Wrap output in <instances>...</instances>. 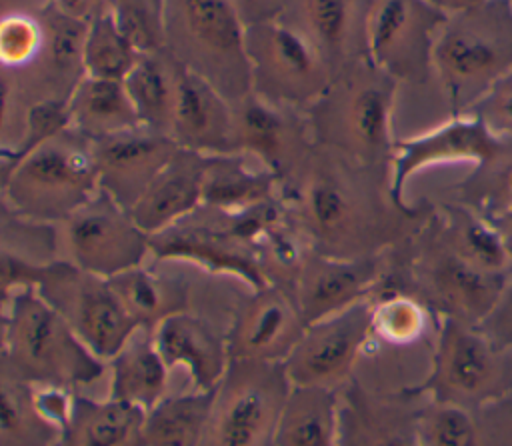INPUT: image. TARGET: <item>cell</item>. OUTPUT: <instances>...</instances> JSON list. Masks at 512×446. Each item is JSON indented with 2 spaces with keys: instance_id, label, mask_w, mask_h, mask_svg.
Returning a JSON list of instances; mask_svg holds the SVG:
<instances>
[{
  "instance_id": "9",
  "label": "cell",
  "mask_w": 512,
  "mask_h": 446,
  "mask_svg": "<svg viewBox=\"0 0 512 446\" xmlns=\"http://www.w3.org/2000/svg\"><path fill=\"white\" fill-rule=\"evenodd\" d=\"M402 390L464 408L512 398V350L496 346L474 324L438 318L430 370L418 384Z\"/></svg>"
},
{
  "instance_id": "30",
  "label": "cell",
  "mask_w": 512,
  "mask_h": 446,
  "mask_svg": "<svg viewBox=\"0 0 512 446\" xmlns=\"http://www.w3.org/2000/svg\"><path fill=\"white\" fill-rule=\"evenodd\" d=\"M70 128L90 140L142 126L122 80L84 76L68 98Z\"/></svg>"
},
{
  "instance_id": "12",
  "label": "cell",
  "mask_w": 512,
  "mask_h": 446,
  "mask_svg": "<svg viewBox=\"0 0 512 446\" xmlns=\"http://www.w3.org/2000/svg\"><path fill=\"white\" fill-rule=\"evenodd\" d=\"M446 18L426 0H374L366 58L398 84H424L434 76V44Z\"/></svg>"
},
{
  "instance_id": "6",
  "label": "cell",
  "mask_w": 512,
  "mask_h": 446,
  "mask_svg": "<svg viewBox=\"0 0 512 446\" xmlns=\"http://www.w3.org/2000/svg\"><path fill=\"white\" fill-rule=\"evenodd\" d=\"M92 140L66 128L2 176L4 208L24 220L62 224L96 192Z\"/></svg>"
},
{
  "instance_id": "5",
  "label": "cell",
  "mask_w": 512,
  "mask_h": 446,
  "mask_svg": "<svg viewBox=\"0 0 512 446\" xmlns=\"http://www.w3.org/2000/svg\"><path fill=\"white\" fill-rule=\"evenodd\" d=\"M452 116L466 114L512 70V4L484 0L450 14L432 56Z\"/></svg>"
},
{
  "instance_id": "21",
  "label": "cell",
  "mask_w": 512,
  "mask_h": 446,
  "mask_svg": "<svg viewBox=\"0 0 512 446\" xmlns=\"http://www.w3.org/2000/svg\"><path fill=\"white\" fill-rule=\"evenodd\" d=\"M374 0H286L278 18L298 28L326 58L334 76L366 58V28Z\"/></svg>"
},
{
  "instance_id": "2",
  "label": "cell",
  "mask_w": 512,
  "mask_h": 446,
  "mask_svg": "<svg viewBox=\"0 0 512 446\" xmlns=\"http://www.w3.org/2000/svg\"><path fill=\"white\" fill-rule=\"evenodd\" d=\"M396 90L398 82L368 58L338 72L306 110L316 146L392 176Z\"/></svg>"
},
{
  "instance_id": "14",
  "label": "cell",
  "mask_w": 512,
  "mask_h": 446,
  "mask_svg": "<svg viewBox=\"0 0 512 446\" xmlns=\"http://www.w3.org/2000/svg\"><path fill=\"white\" fill-rule=\"evenodd\" d=\"M236 152L254 156L280 186H294L316 142L302 110L280 106L250 92L232 102Z\"/></svg>"
},
{
  "instance_id": "46",
  "label": "cell",
  "mask_w": 512,
  "mask_h": 446,
  "mask_svg": "<svg viewBox=\"0 0 512 446\" xmlns=\"http://www.w3.org/2000/svg\"><path fill=\"white\" fill-rule=\"evenodd\" d=\"M246 26L274 20L282 14L286 0H228Z\"/></svg>"
},
{
  "instance_id": "16",
  "label": "cell",
  "mask_w": 512,
  "mask_h": 446,
  "mask_svg": "<svg viewBox=\"0 0 512 446\" xmlns=\"http://www.w3.org/2000/svg\"><path fill=\"white\" fill-rule=\"evenodd\" d=\"M152 254L158 260L194 262L212 274H228L252 290L268 286L256 252L230 236L218 212L200 206L192 216L150 236Z\"/></svg>"
},
{
  "instance_id": "43",
  "label": "cell",
  "mask_w": 512,
  "mask_h": 446,
  "mask_svg": "<svg viewBox=\"0 0 512 446\" xmlns=\"http://www.w3.org/2000/svg\"><path fill=\"white\" fill-rule=\"evenodd\" d=\"M44 26L40 16L8 14L0 24V60L4 68H30L42 54Z\"/></svg>"
},
{
  "instance_id": "40",
  "label": "cell",
  "mask_w": 512,
  "mask_h": 446,
  "mask_svg": "<svg viewBox=\"0 0 512 446\" xmlns=\"http://www.w3.org/2000/svg\"><path fill=\"white\" fill-rule=\"evenodd\" d=\"M142 52L118 30L108 10L90 22L84 40V74L104 80H122L130 74Z\"/></svg>"
},
{
  "instance_id": "33",
  "label": "cell",
  "mask_w": 512,
  "mask_h": 446,
  "mask_svg": "<svg viewBox=\"0 0 512 446\" xmlns=\"http://www.w3.org/2000/svg\"><path fill=\"white\" fill-rule=\"evenodd\" d=\"M178 76L180 64L162 48L140 54L138 62L124 78L126 92L144 128L170 136L178 98Z\"/></svg>"
},
{
  "instance_id": "44",
  "label": "cell",
  "mask_w": 512,
  "mask_h": 446,
  "mask_svg": "<svg viewBox=\"0 0 512 446\" xmlns=\"http://www.w3.org/2000/svg\"><path fill=\"white\" fill-rule=\"evenodd\" d=\"M466 114L480 118L494 136L510 138L512 136V70L504 78H500L490 88V92Z\"/></svg>"
},
{
  "instance_id": "34",
  "label": "cell",
  "mask_w": 512,
  "mask_h": 446,
  "mask_svg": "<svg viewBox=\"0 0 512 446\" xmlns=\"http://www.w3.org/2000/svg\"><path fill=\"white\" fill-rule=\"evenodd\" d=\"M432 218L442 238L468 262L492 274L512 276V262L490 218L458 200L436 206Z\"/></svg>"
},
{
  "instance_id": "48",
  "label": "cell",
  "mask_w": 512,
  "mask_h": 446,
  "mask_svg": "<svg viewBox=\"0 0 512 446\" xmlns=\"http://www.w3.org/2000/svg\"><path fill=\"white\" fill-rule=\"evenodd\" d=\"M490 220L496 226V230H498V234L502 238V244L506 248V254H508V258L512 262V208L502 212V214L492 216Z\"/></svg>"
},
{
  "instance_id": "38",
  "label": "cell",
  "mask_w": 512,
  "mask_h": 446,
  "mask_svg": "<svg viewBox=\"0 0 512 446\" xmlns=\"http://www.w3.org/2000/svg\"><path fill=\"white\" fill-rule=\"evenodd\" d=\"M456 200L486 218L512 208V136L502 138L496 152L456 186Z\"/></svg>"
},
{
  "instance_id": "37",
  "label": "cell",
  "mask_w": 512,
  "mask_h": 446,
  "mask_svg": "<svg viewBox=\"0 0 512 446\" xmlns=\"http://www.w3.org/2000/svg\"><path fill=\"white\" fill-rule=\"evenodd\" d=\"M214 390L162 398L146 412L144 446H200L210 418Z\"/></svg>"
},
{
  "instance_id": "42",
  "label": "cell",
  "mask_w": 512,
  "mask_h": 446,
  "mask_svg": "<svg viewBox=\"0 0 512 446\" xmlns=\"http://www.w3.org/2000/svg\"><path fill=\"white\" fill-rule=\"evenodd\" d=\"M106 10L138 52L166 46V0H108Z\"/></svg>"
},
{
  "instance_id": "31",
  "label": "cell",
  "mask_w": 512,
  "mask_h": 446,
  "mask_svg": "<svg viewBox=\"0 0 512 446\" xmlns=\"http://www.w3.org/2000/svg\"><path fill=\"white\" fill-rule=\"evenodd\" d=\"M110 366V398L146 412L166 398L170 366L158 352L150 330L140 328L110 360Z\"/></svg>"
},
{
  "instance_id": "8",
  "label": "cell",
  "mask_w": 512,
  "mask_h": 446,
  "mask_svg": "<svg viewBox=\"0 0 512 446\" xmlns=\"http://www.w3.org/2000/svg\"><path fill=\"white\" fill-rule=\"evenodd\" d=\"M432 214L410 240L400 290L414 294L436 318L478 326L494 310L512 276L486 272L460 256L442 238Z\"/></svg>"
},
{
  "instance_id": "49",
  "label": "cell",
  "mask_w": 512,
  "mask_h": 446,
  "mask_svg": "<svg viewBox=\"0 0 512 446\" xmlns=\"http://www.w3.org/2000/svg\"><path fill=\"white\" fill-rule=\"evenodd\" d=\"M426 2L450 16V14H458V12H464L468 8H474V6L482 4L484 0H426Z\"/></svg>"
},
{
  "instance_id": "22",
  "label": "cell",
  "mask_w": 512,
  "mask_h": 446,
  "mask_svg": "<svg viewBox=\"0 0 512 446\" xmlns=\"http://www.w3.org/2000/svg\"><path fill=\"white\" fill-rule=\"evenodd\" d=\"M170 138L198 154H236L234 108L212 84L180 66Z\"/></svg>"
},
{
  "instance_id": "29",
  "label": "cell",
  "mask_w": 512,
  "mask_h": 446,
  "mask_svg": "<svg viewBox=\"0 0 512 446\" xmlns=\"http://www.w3.org/2000/svg\"><path fill=\"white\" fill-rule=\"evenodd\" d=\"M44 26V48L40 54V76L48 86V98L68 100L84 74V40L88 22L68 16L46 4L40 12Z\"/></svg>"
},
{
  "instance_id": "32",
  "label": "cell",
  "mask_w": 512,
  "mask_h": 446,
  "mask_svg": "<svg viewBox=\"0 0 512 446\" xmlns=\"http://www.w3.org/2000/svg\"><path fill=\"white\" fill-rule=\"evenodd\" d=\"M246 154L206 156L202 206L232 214L276 196L280 180L266 168L254 170Z\"/></svg>"
},
{
  "instance_id": "45",
  "label": "cell",
  "mask_w": 512,
  "mask_h": 446,
  "mask_svg": "<svg viewBox=\"0 0 512 446\" xmlns=\"http://www.w3.org/2000/svg\"><path fill=\"white\" fill-rule=\"evenodd\" d=\"M478 328L500 348L512 350V280L500 296L494 310L478 324Z\"/></svg>"
},
{
  "instance_id": "24",
  "label": "cell",
  "mask_w": 512,
  "mask_h": 446,
  "mask_svg": "<svg viewBox=\"0 0 512 446\" xmlns=\"http://www.w3.org/2000/svg\"><path fill=\"white\" fill-rule=\"evenodd\" d=\"M152 332L168 366H184L196 390L210 392L230 366L228 342L210 322L186 312L162 320Z\"/></svg>"
},
{
  "instance_id": "26",
  "label": "cell",
  "mask_w": 512,
  "mask_h": 446,
  "mask_svg": "<svg viewBox=\"0 0 512 446\" xmlns=\"http://www.w3.org/2000/svg\"><path fill=\"white\" fill-rule=\"evenodd\" d=\"M206 154L180 148L132 206L138 226L150 236L186 220L202 206Z\"/></svg>"
},
{
  "instance_id": "19",
  "label": "cell",
  "mask_w": 512,
  "mask_h": 446,
  "mask_svg": "<svg viewBox=\"0 0 512 446\" xmlns=\"http://www.w3.org/2000/svg\"><path fill=\"white\" fill-rule=\"evenodd\" d=\"M178 150L180 146L168 134L144 126L92 140L98 186L132 210Z\"/></svg>"
},
{
  "instance_id": "39",
  "label": "cell",
  "mask_w": 512,
  "mask_h": 446,
  "mask_svg": "<svg viewBox=\"0 0 512 446\" xmlns=\"http://www.w3.org/2000/svg\"><path fill=\"white\" fill-rule=\"evenodd\" d=\"M432 316L414 294L398 288H382L370 298L372 336L386 344H414L426 334Z\"/></svg>"
},
{
  "instance_id": "11",
  "label": "cell",
  "mask_w": 512,
  "mask_h": 446,
  "mask_svg": "<svg viewBox=\"0 0 512 446\" xmlns=\"http://www.w3.org/2000/svg\"><path fill=\"white\" fill-rule=\"evenodd\" d=\"M252 92L306 112L328 90L334 72L322 52L282 18L246 26Z\"/></svg>"
},
{
  "instance_id": "35",
  "label": "cell",
  "mask_w": 512,
  "mask_h": 446,
  "mask_svg": "<svg viewBox=\"0 0 512 446\" xmlns=\"http://www.w3.org/2000/svg\"><path fill=\"white\" fill-rule=\"evenodd\" d=\"M108 282L138 328L154 330L162 320L188 310V286L182 280L156 274L144 266L130 268Z\"/></svg>"
},
{
  "instance_id": "1",
  "label": "cell",
  "mask_w": 512,
  "mask_h": 446,
  "mask_svg": "<svg viewBox=\"0 0 512 446\" xmlns=\"http://www.w3.org/2000/svg\"><path fill=\"white\" fill-rule=\"evenodd\" d=\"M290 192V214L310 248L338 258L382 254L410 240L434 210L396 202L388 172L320 146Z\"/></svg>"
},
{
  "instance_id": "41",
  "label": "cell",
  "mask_w": 512,
  "mask_h": 446,
  "mask_svg": "<svg viewBox=\"0 0 512 446\" xmlns=\"http://www.w3.org/2000/svg\"><path fill=\"white\" fill-rule=\"evenodd\" d=\"M70 128L68 100L62 98H38L28 110L24 130L14 148L4 146L0 156V174L6 176L20 160L30 152Z\"/></svg>"
},
{
  "instance_id": "23",
  "label": "cell",
  "mask_w": 512,
  "mask_h": 446,
  "mask_svg": "<svg viewBox=\"0 0 512 446\" xmlns=\"http://www.w3.org/2000/svg\"><path fill=\"white\" fill-rule=\"evenodd\" d=\"M342 408L340 446H420L418 408L422 398L398 390L374 396L350 382Z\"/></svg>"
},
{
  "instance_id": "7",
  "label": "cell",
  "mask_w": 512,
  "mask_h": 446,
  "mask_svg": "<svg viewBox=\"0 0 512 446\" xmlns=\"http://www.w3.org/2000/svg\"><path fill=\"white\" fill-rule=\"evenodd\" d=\"M230 102L252 92L246 24L228 0H166V46Z\"/></svg>"
},
{
  "instance_id": "3",
  "label": "cell",
  "mask_w": 512,
  "mask_h": 446,
  "mask_svg": "<svg viewBox=\"0 0 512 446\" xmlns=\"http://www.w3.org/2000/svg\"><path fill=\"white\" fill-rule=\"evenodd\" d=\"M0 372L74 392L104 374V360L34 288H16L2 296Z\"/></svg>"
},
{
  "instance_id": "47",
  "label": "cell",
  "mask_w": 512,
  "mask_h": 446,
  "mask_svg": "<svg viewBox=\"0 0 512 446\" xmlns=\"http://www.w3.org/2000/svg\"><path fill=\"white\" fill-rule=\"evenodd\" d=\"M106 2L108 0H48V4H52L60 12L86 22H90L100 10H104Z\"/></svg>"
},
{
  "instance_id": "20",
  "label": "cell",
  "mask_w": 512,
  "mask_h": 446,
  "mask_svg": "<svg viewBox=\"0 0 512 446\" xmlns=\"http://www.w3.org/2000/svg\"><path fill=\"white\" fill-rule=\"evenodd\" d=\"M502 138L494 136L480 118L472 114L452 116L448 122L410 138L396 140L390 186L396 202L406 204L404 188L408 180L438 164L466 162L478 166L488 160Z\"/></svg>"
},
{
  "instance_id": "28",
  "label": "cell",
  "mask_w": 512,
  "mask_h": 446,
  "mask_svg": "<svg viewBox=\"0 0 512 446\" xmlns=\"http://www.w3.org/2000/svg\"><path fill=\"white\" fill-rule=\"evenodd\" d=\"M342 408L336 388L292 386L276 430V446H340Z\"/></svg>"
},
{
  "instance_id": "36",
  "label": "cell",
  "mask_w": 512,
  "mask_h": 446,
  "mask_svg": "<svg viewBox=\"0 0 512 446\" xmlns=\"http://www.w3.org/2000/svg\"><path fill=\"white\" fill-rule=\"evenodd\" d=\"M60 434L40 408L36 386L0 372V446H60Z\"/></svg>"
},
{
  "instance_id": "10",
  "label": "cell",
  "mask_w": 512,
  "mask_h": 446,
  "mask_svg": "<svg viewBox=\"0 0 512 446\" xmlns=\"http://www.w3.org/2000/svg\"><path fill=\"white\" fill-rule=\"evenodd\" d=\"M292 390L282 362L230 360L214 390L200 446H276V430Z\"/></svg>"
},
{
  "instance_id": "4",
  "label": "cell",
  "mask_w": 512,
  "mask_h": 446,
  "mask_svg": "<svg viewBox=\"0 0 512 446\" xmlns=\"http://www.w3.org/2000/svg\"><path fill=\"white\" fill-rule=\"evenodd\" d=\"M16 288H34L102 360H112L140 330L110 282L70 260L36 262L2 250V296Z\"/></svg>"
},
{
  "instance_id": "27",
  "label": "cell",
  "mask_w": 512,
  "mask_h": 446,
  "mask_svg": "<svg viewBox=\"0 0 512 446\" xmlns=\"http://www.w3.org/2000/svg\"><path fill=\"white\" fill-rule=\"evenodd\" d=\"M146 410L116 400L74 392L60 446H144Z\"/></svg>"
},
{
  "instance_id": "50",
  "label": "cell",
  "mask_w": 512,
  "mask_h": 446,
  "mask_svg": "<svg viewBox=\"0 0 512 446\" xmlns=\"http://www.w3.org/2000/svg\"><path fill=\"white\" fill-rule=\"evenodd\" d=\"M506 2H510V4H512V0H506Z\"/></svg>"
},
{
  "instance_id": "25",
  "label": "cell",
  "mask_w": 512,
  "mask_h": 446,
  "mask_svg": "<svg viewBox=\"0 0 512 446\" xmlns=\"http://www.w3.org/2000/svg\"><path fill=\"white\" fill-rule=\"evenodd\" d=\"M420 446H512V398L464 408L422 400Z\"/></svg>"
},
{
  "instance_id": "18",
  "label": "cell",
  "mask_w": 512,
  "mask_h": 446,
  "mask_svg": "<svg viewBox=\"0 0 512 446\" xmlns=\"http://www.w3.org/2000/svg\"><path fill=\"white\" fill-rule=\"evenodd\" d=\"M304 328L290 290L276 284L252 290V296L238 306L226 334L230 360L284 362Z\"/></svg>"
},
{
  "instance_id": "17",
  "label": "cell",
  "mask_w": 512,
  "mask_h": 446,
  "mask_svg": "<svg viewBox=\"0 0 512 446\" xmlns=\"http://www.w3.org/2000/svg\"><path fill=\"white\" fill-rule=\"evenodd\" d=\"M388 276L382 254L338 258L310 252L292 286L304 324L334 316L358 302L370 300Z\"/></svg>"
},
{
  "instance_id": "13",
  "label": "cell",
  "mask_w": 512,
  "mask_h": 446,
  "mask_svg": "<svg viewBox=\"0 0 512 446\" xmlns=\"http://www.w3.org/2000/svg\"><path fill=\"white\" fill-rule=\"evenodd\" d=\"M62 224L68 260L100 278L110 280L142 266L152 254L150 234L104 190H98Z\"/></svg>"
},
{
  "instance_id": "15",
  "label": "cell",
  "mask_w": 512,
  "mask_h": 446,
  "mask_svg": "<svg viewBox=\"0 0 512 446\" xmlns=\"http://www.w3.org/2000/svg\"><path fill=\"white\" fill-rule=\"evenodd\" d=\"M372 338L370 300L308 324L294 350L282 362L292 386L338 388Z\"/></svg>"
}]
</instances>
